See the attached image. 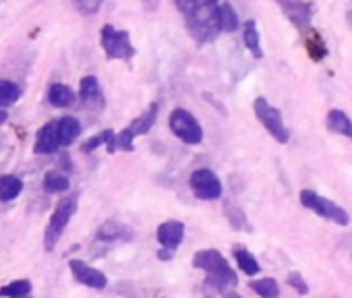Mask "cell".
I'll return each mask as SVG.
<instances>
[{"mask_svg":"<svg viewBox=\"0 0 352 298\" xmlns=\"http://www.w3.org/2000/svg\"><path fill=\"white\" fill-rule=\"evenodd\" d=\"M307 52H309V56L313 58V60H321L325 54H327V50H325V44H323V40H321V36L319 34H311V38L307 40Z\"/></svg>","mask_w":352,"mask_h":298,"instance_id":"obj_27","label":"cell"},{"mask_svg":"<svg viewBox=\"0 0 352 298\" xmlns=\"http://www.w3.org/2000/svg\"><path fill=\"white\" fill-rule=\"evenodd\" d=\"M7 122V112H5V108H0V124H5Z\"/></svg>","mask_w":352,"mask_h":298,"instance_id":"obj_32","label":"cell"},{"mask_svg":"<svg viewBox=\"0 0 352 298\" xmlns=\"http://www.w3.org/2000/svg\"><path fill=\"white\" fill-rule=\"evenodd\" d=\"M23 191V183L17 176H0V201H13Z\"/></svg>","mask_w":352,"mask_h":298,"instance_id":"obj_18","label":"cell"},{"mask_svg":"<svg viewBox=\"0 0 352 298\" xmlns=\"http://www.w3.org/2000/svg\"><path fill=\"white\" fill-rule=\"evenodd\" d=\"M21 91L13 81H0V108H9L19 100Z\"/></svg>","mask_w":352,"mask_h":298,"instance_id":"obj_22","label":"cell"},{"mask_svg":"<svg viewBox=\"0 0 352 298\" xmlns=\"http://www.w3.org/2000/svg\"><path fill=\"white\" fill-rule=\"evenodd\" d=\"M327 128L336 135H344L352 141V120L346 112L333 108L327 112Z\"/></svg>","mask_w":352,"mask_h":298,"instance_id":"obj_14","label":"cell"},{"mask_svg":"<svg viewBox=\"0 0 352 298\" xmlns=\"http://www.w3.org/2000/svg\"><path fill=\"white\" fill-rule=\"evenodd\" d=\"M69 267H71V273H73V277H75L79 284L87 286V288H94V290H104V288L108 286V277H106L102 271H98V269L89 267L87 263H83V261H79V259H73V261H69Z\"/></svg>","mask_w":352,"mask_h":298,"instance_id":"obj_9","label":"cell"},{"mask_svg":"<svg viewBox=\"0 0 352 298\" xmlns=\"http://www.w3.org/2000/svg\"><path fill=\"white\" fill-rule=\"evenodd\" d=\"M102 48L110 60H131L135 56V48L131 44L129 32H118L112 25H104L100 32Z\"/></svg>","mask_w":352,"mask_h":298,"instance_id":"obj_4","label":"cell"},{"mask_svg":"<svg viewBox=\"0 0 352 298\" xmlns=\"http://www.w3.org/2000/svg\"><path fill=\"white\" fill-rule=\"evenodd\" d=\"M172 255H174L172 249H168V251H162V253H160V259H172Z\"/></svg>","mask_w":352,"mask_h":298,"instance_id":"obj_31","label":"cell"},{"mask_svg":"<svg viewBox=\"0 0 352 298\" xmlns=\"http://www.w3.org/2000/svg\"><path fill=\"white\" fill-rule=\"evenodd\" d=\"M48 102L54 106V108H69L73 106L75 102V93L71 87L63 85V83H54L50 89H48Z\"/></svg>","mask_w":352,"mask_h":298,"instance_id":"obj_15","label":"cell"},{"mask_svg":"<svg viewBox=\"0 0 352 298\" xmlns=\"http://www.w3.org/2000/svg\"><path fill=\"white\" fill-rule=\"evenodd\" d=\"M288 284H290L298 294H307V292H309V286L305 284V279H302V275H300L298 271L288 273Z\"/></svg>","mask_w":352,"mask_h":298,"instance_id":"obj_29","label":"cell"},{"mask_svg":"<svg viewBox=\"0 0 352 298\" xmlns=\"http://www.w3.org/2000/svg\"><path fill=\"white\" fill-rule=\"evenodd\" d=\"M102 3H104V0H73L75 9H77L81 15H85V17L96 15V13L100 11Z\"/></svg>","mask_w":352,"mask_h":298,"instance_id":"obj_28","label":"cell"},{"mask_svg":"<svg viewBox=\"0 0 352 298\" xmlns=\"http://www.w3.org/2000/svg\"><path fill=\"white\" fill-rule=\"evenodd\" d=\"M185 238V226L176 220H168L164 224H160L157 228V240L164 249H176Z\"/></svg>","mask_w":352,"mask_h":298,"instance_id":"obj_11","label":"cell"},{"mask_svg":"<svg viewBox=\"0 0 352 298\" xmlns=\"http://www.w3.org/2000/svg\"><path fill=\"white\" fill-rule=\"evenodd\" d=\"M193 265L197 269L208 271V284L216 286L218 290H224L226 286H236L239 277L234 273V269L228 265V261L214 249H206L195 253L193 257Z\"/></svg>","mask_w":352,"mask_h":298,"instance_id":"obj_1","label":"cell"},{"mask_svg":"<svg viewBox=\"0 0 352 298\" xmlns=\"http://www.w3.org/2000/svg\"><path fill=\"white\" fill-rule=\"evenodd\" d=\"M348 23H350V27H352V11L348 13Z\"/></svg>","mask_w":352,"mask_h":298,"instance_id":"obj_33","label":"cell"},{"mask_svg":"<svg viewBox=\"0 0 352 298\" xmlns=\"http://www.w3.org/2000/svg\"><path fill=\"white\" fill-rule=\"evenodd\" d=\"M174 5H176V9H179V11L183 13L185 19H189V17H193L197 11H201L204 7L212 5V0H174Z\"/></svg>","mask_w":352,"mask_h":298,"instance_id":"obj_24","label":"cell"},{"mask_svg":"<svg viewBox=\"0 0 352 298\" xmlns=\"http://www.w3.org/2000/svg\"><path fill=\"white\" fill-rule=\"evenodd\" d=\"M56 124H58V137H60V145L63 147L71 145L79 137V133H81V124H79L77 118L65 116V118L56 120Z\"/></svg>","mask_w":352,"mask_h":298,"instance_id":"obj_16","label":"cell"},{"mask_svg":"<svg viewBox=\"0 0 352 298\" xmlns=\"http://www.w3.org/2000/svg\"><path fill=\"white\" fill-rule=\"evenodd\" d=\"M155 118H157V104H151L131 126H129V130H131V135L133 137H139V135H145L153 124H155Z\"/></svg>","mask_w":352,"mask_h":298,"instance_id":"obj_17","label":"cell"},{"mask_svg":"<svg viewBox=\"0 0 352 298\" xmlns=\"http://www.w3.org/2000/svg\"><path fill=\"white\" fill-rule=\"evenodd\" d=\"M276 3L280 5V9L296 30L307 32L311 27V19H313L311 3H307V0H276Z\"/></svg>","mask_w":352,"mask_h":298,"instance_id":"obj_8","label":"cell"},{"mask_svg":"<svg viewBox=\"0 0 352 298\" xmlns=\"http://www.w3.org/2000/svg\"><path fill=\"white\" fill-rule=\"evenodd\" d=\"M133 238V232L129 226L116 222V220H108L106 224L100 226L98 230V240H104V242H116V240H131Z\"/></svg>","mask_w":352,"mask_h":298,"instance_id":"obj_13","label":"cell"},{"mask_svg":"<svg viewBox=\"0 0 352 298\" xmlns=\"http://www.w3.org/2000/svg\"><path fill=\"white\" fill-rule=\"evenodd\" d=\"M212 3H218V0H212Z\"/></svg>","mask_w":352,"mask_h":298,"instance_id":"obj_34","label":"cell"},{"mask_svg":"<svg viewBox=\"0 0 352 298\" xmlns=\"http://www.w3.org/2000/svg\"><path fill=\"white\" fill-rule=\"evenodd\" d=\"M75 211H77V197H67L56 205V209H54V214H52V218L48 222V228L44 232L46 251H54V247L58 244V240H60L65 228L69 226L71 218L75 216Z\"/></svg>","mask_w":352,"mask_h":298,"instance_id":"obj_3","label":"cell"},{"mask_svg":"<svg viewBox=\"0 0 352 298\" xmlns=\"http://www.w3.org/2000/svg\"><path fill=\"white\" fill-rule=\"evenodd\" d=\"M218 21L222 32H236L239 30V17L230 5H220L218 7Z\"/></svg>","mask_w":352,"mask_h":298,"instance_id":"obj_21","label":"cell"},{"mask_svg":"<svg viewBox=\"0 0 352 298\" xmlns=\"http://www.w3.org/2000/svg\"><path fill=\"white\" fill-rule=\"evenodd\" d=\"M243 40H245V46L253 52V56H257V58L263 56L261 44H259V30H257V23H255V21H247V23H245Z\"/></svg>","mask_w":352,"mask_h":298,"instance_id":"obj_19","label":"cell"},{"mask_svg":"<svg viewBox=\"0 0 352 298\" xmlns=\"http://www.w3.org/2000/svg\"><path fill=\"white\" fill-rule=\"evenodd\" d=\"M255 116L259 118V122L267 128V133L278 141V143H288L290 133L282 120V112L278 108H274L265 98H257L255 100Z\"/></svg>","mask_w":352,"mask_h":298,"instance_id":"obj_6","label":"cell"},{"mask_svg":"<svg viewBox=\"0 0 352 298\" xmlns=\"http://www.w3.org/2000/svg\"><path fill=\"white\" fill-rule=\"evenodd\" d=\"M30 292H32V284L28 279H17L5 288H0V296H28Z\"/></svg>","mask_w":352,"mask_h":298,"instance_id":"obj_26","label":"cell"},{"mask_svg":"<svg viewBox=\"0 0 352 298\" xmlns=\"http://www.w3.org/2000/svg\"><path fill=\"white\" fill-rule=\"evenodd\" d=\"M60 145V137H58V124L56 122H48L44 124L40 130H38V137H36V154L40 156H48V154H54L58 152Z\"/></svg>","mask_w":352,"mask_h":298,"instance_id":"obj_10","label":"cell"},{"mask_svg":"<svg viewBox=\"0 0 352 298\" xmlns=\"http://www.w3.org/2000/svg\"><path fill=\"white\" fill-rule=\"evenodd\" d=\"M143 5H145L147 11H155L157 5H160V0H143Z\"/></svg>","mask_w":352,"mask_h":298,"instance_id":"obj_30","label":"cell"},{"mask_svg":"<svg viewBox=\"0 0 352 298\" xmlns=\"http://www.w3.org/2000/svg\"><path fill=\"white\" fill-rule=\"evenodd\" d=\"M234 259H236V263H239V267L247 273V275H257L259 273V269H261V265L257 263V259L247 251V249H234Z\"/></svg>","mask_w":352,"mask_h":298,"instance_id":"obj_20","label":"cell"},{"mask_svg":"<svg viewBox=\"0 0 352 298\" xmlns=\"http://www.w3.org/2000/svg\"><path fill=\"white\" fill-rule=\"evenodd\" d=\"M300 203L307 209L315 211L319 218L329 220V222H333L338 226H348V222H350V216H348L346 209H342L331 199H327V197H323V195H319L315 191H309V189L300 191Z\"/></svg>","mask_w":352,"mask_h":298,"instance_id":"obj_2","label":"cell"},{"mask_svg":"<svg viewBox=\"0 0 352 298\" xmlns=\"http://www.w3.org/2000/svg\"><path fill=\"white\" fill-rule=\"evenodd\" d=\"M44 189L48 193H65L69 189V179L60 172H48L44 176Z\"/></svg>","mask_w":352,"mask_h":298,"instance_id":"obj_23","label":"cell"},{"mask_svg":"<svg viewBox=\"0 0 352 298\" xmlns=\"http://www.w3.org/2000/svg\"><path fill=\"white\" fill-rule=\"evenodd\" d=\"M79 95H81L83 106H87V108H94V110L104 108V95H102V89H100V83L96 77H83L81 79Z\"/></svg>","mask_w":352,"mask_h":298,"instance_id":"obj_12","label":"cell"},{"mask_svg":"<svg viewBox=\"0 0 352 298\" xmlns=\"http://www.w3.org/2000/svg\"><path fill=\"white\" fill-rule=\"evenodd\" d=\"M170 130L179 137L181 141H185V143H189V145H197V143H201V139H204V128H201V124L197 122V118L189 112V110H185V108H176V110H172V114H170Z\"/></svg>","mask_w":352,"mask_h":298,"instance_id":"obj_5","label":"cell"},{"mask_svg":"<svg viewBox=\"0 0 352 298\" xmlns=\"http://www.w3.org/2000/svg\"><path fill=\"white\" fill-rule=\"evenodd\" d=\"M251 288H253L259 296H263V298H276V296L280 294V288H278L276 279H272V277H263V279L251 282Z\"/></svg>","mask_w":352,"mask_h":298,"instance_id":"obj_25","label":"cell"},{"mask_svg":"<svg viewBox=\"0 0 352 298\" xmlns=\"http://www.w3.org/2000/svg\"><path fill=\"white\" fill-rule=\"evenodd\" d=\"M191 191L197 199H204V201H214V199H220L222 195V183L220 179L208 170V168H201V170H195L191 174Z\"/></svg>","mask_w":352,"mask_h":298,"instance_id":"obj_7","label":"cell"}]
</instances>
